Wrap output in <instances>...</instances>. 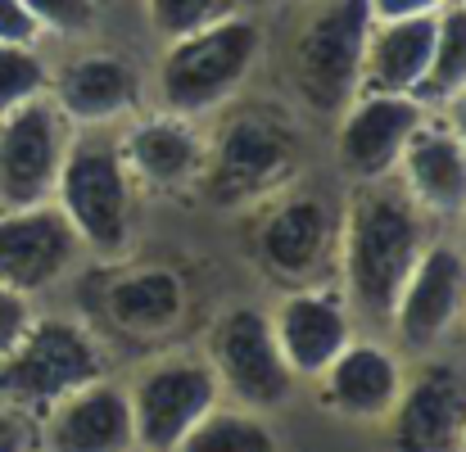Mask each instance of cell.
<instances>
[{"label":"cell","instance_id":"cell-1","mask_svg":"<svg viewBox=\"0 0 466 452\" xmlns=\"http://www.w3.org/2000/svg\"><path fill=\"white\" fill-rule=\"evenodd\" d=\"M426 249V213L390 176L362 181L344 222V281L353 307L385 326Z\"/></svg>","mask_w":466,"mask_h":452},{"label":"cell","instance_id":"cell-2","mask_svg":"<svg viewBox=\"0 0 466 452\" xmlns=\"http://www.w3.org/2000/svg\"><path fill=\"white\" fill-rule=\"evenodd\" d=\"M263 32L249 14H227L208 27L172 36L158 64V95L167 114L195 118L222 109L254 73Z\"/></svg>","mask_w":466,"mask_h":452},{"label":"cell","instance_id":"cell-3","mask_svg":"<svg viewBox=\"0 0 466 452\" xmlns=\"http://www.w3.org/2000/svg\"><path fill=\"white\" fill-rule=\"evenodd\" d=\"M376 18L367 0H321L290 45V77L304 105L339 118L362 91V59Z\"/></svg>","mask_w":466,"mask_h":452},{"label":"cell","instance_id":"cell-4","mask_svg":"<svg viewBox=\"0 0 466 452\" xmlns=\"http://www.w3.org/2000/svg\"><path fill=\"white\" fill-rule=\"evenodd\" d=\"M55 204L82 245H91L96 254H123L132 236V172L109 136L86 132L68 141Z\"/></svg>","mask_w":466,"mask_h":452},{"label":"cell","instance_id":"cell-5","mask_svg":"<svg viewBox=\"0 0 466 452\" xmlns=\"http://www.w3.org/2000/svg\"><path fill=\"white\" fill-rule=\"evenodd\" d=\"M295 163H299V146L290 123H281L268 109H240L218 127L213 146L204 150L199 186L208 190L213 204L231 208L281 190L295 176Z\"/></svg>","mask_w":466,"mask_h":452},{"label":"cell","instance_id":"cell-6","mask_svg":"<svg viewBox=\"0 0 466 452\" xmlns=\"http://www.w3.org/2000/svg\"><path fill=\"white\" fill-rule=\"evenodd\" d=\"M105 376V353L96 339L64 316H46L23 330V339L0 357V398L9 407H50L64 394Z\"/></svg>","mask_w":466,"mask_h":452},{"label":"cell","instance_id":"cell-7","mask_svg":"<svg viewBox=\"0 0 466 452\" xmlns=\"http://www.w3.org/2000/svg\"><path fill=\"white\" fill-rule=\"evenodd\" d=\"M132 435L141 452H177L186 430L218 403V376L204 357H158L132 389Z\"/></svg>","mask_w":466,"mask_h":452},{"label":"cell","instance_id":"cell-8","mask_svg":"<svg viewBox=\"0 0 466 452\" xmlns=\"http://www.w3.org/2000/svg\"><path fill=\"white\" fill-rule=\"evenodd\" d=\"M68 150V118L50 95H36L0 118V208H32L55 199Z\"/></svg>","mask_w":466,"mask_h":452},{"label":"cell","instance_id":"cell-9","mask_svg":"<svg viewBox=\"0 0 466 452\" xmlns=\"http://www.w3.org/2000/svg\"><path fill=\"white\" fill-rule=\"evenodd\" d=\"M208 367L218 385H227L254 412L281 407L295 389V371L286 367L272 335V316L263 307H231L218 321L208 344Z\"/></svg>","mask_w":466,"mask_h":452},{"label":"cell","instance_id":"cell-10","mask_svg":"<svg viewBox=\"0 0 466 452\" xmlns=\"http://www.w3.org/2000/svg\"><path fill=\"white\" fill-rule=\"evenodd\" d=\"M82 240L59 213V204H32V208H0V281L18 295H36L55 286Z\"/></svg>","mask_w":466,"mask_h":452},{"label":"cell","instance_id":"cell-11","mask_svg":"<svg viewBox=\"0 0 466 452\" xmlns=\"http://www.w3.org/2000/svg\"><path fill=\"white\" fill-rule=\"evenodd\" d=\"M426 123V105L417 95H385V91H358L353 105L339 114V163L358 181H380L399 167L403 146Z\"/></svg>","mask_w":466,"mask_h":452},{"label":"cell","instance_id":"cell-12","mask_svg":"<svg viewBox=\"0 0 466 452\" xmlns=\"http://www.w3.org/2000/svg\"><path fill=\"white\" fill-rule=\"evenodd\" d=\"M466 312V258L449 245H426L390 312L408 348L440 344Z\"/></svg>","mask_w":466,"mask_h":452},{"label":"cell","instance_id":"cell-13","mask_svg":"<svg viewBox=\"0 0 466 452\" xmlns=\"http://www.w3.org/2000/svg\"><path fill=\"white\" fill-rule=\"evenodd\" d=\"M41 448L46 452H132V403L123 385H109L105 376L64 394L46 407L41 421Z\"/></svg>","mask_w":466,"mask_h":452},{"label":"cell","instance_id":"cell-14","mask_svg":"<svg viewBox=\"0 0 466 452\" xmlns=\"http://www.w3.org/2000/svg\"><path fill=\"white\" fill-rule=\"evenodd\" d=\"M466 430V389L449 367H426L390 407L394 452H458Z\"/></svg>","mask_w":466,"mask_h":452},{"label":"cell","instance_id":"cell-15","mask_svg":"<svg viewBox=\"0 0 466 452\" xmlns=\"http://www.w3.org/2000/svg\"><path fill=\"white\" fill-rule=\"evenodd\" d=\"M50 86H55L59 114L82 127H105L123 118L127 109H137L141 100V73L114 50L73 55L59 68V77H50Z\"/></svg>","mask_w":466,"mask_h":452},{"label":"cell","instance_id":"cell-16","mask_svg":"<svg viewBox=\"0 0 466 452\" xmlns=\"http://www.w3.org/2000/svg\"><path fill=\"white\" fill-rule=\"evenodd\" d=\"M254 245H258V258L272 276L304 281L326 263V254L335 245V222H330L321 199L290 195V199H281L263 213Z\"/></svg>","mask_w":466,"mask_h":452},{"label":"cell","instance_id":"cell-17","mask_svg":"<svg viewBox=\"0 0 466 452\" xmlns=\"http://www.w3.org/2000/svg\"><path fill=\"white\" fill-rule=\"evenodd\" d=\"M204 136L190 127V118L181 114H155V118H141L127 136H123V163L137 181L158 186V190H186L199 181L204 172Z\"/></svg>","mask_w":466,"mask_h":452},{"label":"cell","instance_id":"cell-18","mask_svg":"<svg viewBox=\"0 0 466 452\" xmlns=\"http://www.w3.org/2000/svg\"><path fill=\"white\" fill-rule=\"evenodd\" d=\"M272 335H277V348L295 376H321L339 357V348L353 339L349 312L330 295H317V290H299L281 303L272 316Z\"/></svg>","mask_w":466,"mask_h":452},{"label":"cell","instance_id":"cell-19","mask_svg":"<svg viewBox=\"0 0 466 452\" xmlns=\"http://www.w3.org/2000/svg\"><path fill=\"white\" fill-rule=\"evenodd\" d=\"M394 172H403V190L421 213H466V146L449 127L421 123Z\"/></svg>","mask_w":466,"mask_h":452},{"label":"cell","instance_id":"cell-20","mask_svg":"<svg viewBox=\"0 0 466 452\" xmlns=\"http://www.w3.org/2000/svg\"><path fill=\"white\" fill-rule=\"evenodd\" d=\"M403 389V371L399 362L380 348V344H344L339 357L321 371V394L326 403L349 417V421H380L390 417L394 398Z\"/></svg>","mask_w":466,"mask_h":452},{"label":"cell","instance_id":"cell-21","mask_svg":"<svg viewBox=\"0 0 466 452\" xmlns=\"http://www.w3.org/2000/svg\"><path fill=\"white\" fill-rule=\"evenodd\" d=\"M435 50V14L421 18H390L376 23L367 36V59H362V91H385V95H417Z\"/></svg>","mask_w":466,"mask_h":452},{"label":"cell","instance_id":"cell-22","mask_svg":"<svg viewBox=\"0 0 466 452\" xmlns=\"http://www.w3.org/2000/svg\"><path fill=\"white\" fill-rule=\"evenodd\" d=\"M105 312L123 335H167L186 312V286L172 267H137L105 290Z\"/></svg>","mask_w":466,"mask_h":452},{"label":"cell","instance_id":"cell-23","mask_svg":"<svg viewBox=\"0 0 466 452\" xmlns=\"http://www.w3.org/2000/svg\"><path fill=\"white\" fill-rule=\"evenodd\" d=\"M177 452H277V435L254 417V412H240V407H208L190 430L186 439L177 444Z\"/></svg>","mask_w":466,"mask_h":452},{"label":"cell","instance_id":"cell-24","mask_svg":"<svg viewBox=\"0 0 466 452\" xmlns=\"http://www.w3.org/2000/svg\"><path fill=\"white\" fill-rule=\"evenodd\" d=\"M466 86V9L453 5L444 14H435V50H431V68L417 86L421 105H449Z\"/></svg>","mask_w":466,"mask_h":452},{"label":"cell","instance_id":"cell-25","mask_svg":"<svg viewBox=\"0 0 466 452\" xmlns=\"http://www.w3.org/2000/svg\"><path fill=\"white\" fill-rule=\"evenodd\" d=\"M50 91V68L36 45H0V118Z\"/></svg>","mask_w":466,"mask_h":452},{"label":"cell","instance_id":"cell-26","mask_svg":"<svg viewBox=\"0 0 466 452\" xmlns=\"http://www.w3.org/2000/svg\"><path fill=\"white\" fill-rule=\"evenodd\" d=\"M227 14H236V0H146V18L163 41L208 27Z\"/></svg>","mask_w":466,"mask_h":452},{"label":"cell","instance_id":"cell-27","mask_svg":"<svg viewBox=\"0 0 466 452\" xmlns=\"http://www.w3.org/2000/svg\"><path fill=\"white\" fill-rule=\"evenodd\" d=\"M23 5L32 9L41 32L55 36H86L100 18V0H23Z\"/></svg>","mask_w":466,"mask_h":452},{"label":"cell","instance_id":"cell-28","mask_svg":"<svg viewBox=\"0 0 466 452\" xmlns=\"http://www.w3.org/2000/svg\"><path fill=\"white\" fill-rule=\"evenodd\" d=\"M27 326H32V303H27V295H18V290H9L0 281V357L23 339Z\"/></svg>","mask_w":466,"mask_h":452},{"label":"cell","instance_id":"cell-29","mask_svg":"<svg viewBox=\"0 0 466 452\" xmlns=\"http://www.w3.org/2000/svg\"><path fill=\"white\" fill-rule=\"evenodd\" d=\"M41 41V23L32 18V9L23 0H0V45H36Z\"/></svg>","mask_w":466,"mask_h":452},{"label":"cell","instance_id":"cell-30","mask_svg":"<svg viewBox=\"0 0 466 452\" xmlns=\"http://www.w3.org/2000/svg\"><path fill=\"white\" fill-rule=\"evenodd\" d=\"M36 430L23 417V407H0V452H32Z\"/></svg>","mask_w":466,"mask_h":452},{"label":"cell","instance_id":"cell-31","mask_svg":"<svg viewBox=\"0 0 466 452\" xmlns=\"http://www.w3.org/2000/svg\"><path fill=\"white\" fill-rule=\"evenodd\" d=\"M371 5V18L376 23H390V18H421V14H440L444 0H367Z\"/></svg>","mask_w":466,"mask_h":452},{"label":"cell","instance_id":"cell-32","mask_svg":"<svg viewBox=\"0 0 466 452\" xmlns=\"http://www.w3.org/2000/svg\"><path fill=\"white\" fill-rule=\"evenodd\" d=\"M449 132H453V136L466 146V86L453 95V100H449Z\"/></svg>","mask_w":466,"mask_h":452},{"label":"cell","instance_id":"cell-33","mask_svg":"<svg viewBox=\"0 0 466 452\" xmlns=\"http://www.w3.org/2000/svg\"><path fill=\"white\" fill-rule=\"evenodd\" d=\"M458 452H466V430H462V444H458Z\"/></svg>","mask_w":466,"mask_h":452},{"label":"cell","instance_id":"cell-34","mask_svg":"<svg viewBox=\"0 0 466 452\" xmlns=\"http://www.w3.org/2000/svg\"><path fill=\"white\" fill-rule=\"evenodd\" d=\"M453 5H462V9H466V0H453Z\"/></svg>","mask_w":466,"mask_h":452},{"label":"cell","instance_id":"cell-35","mask_svg":"<svg viewBox=\"0 0 466 452\" xmlns=\"http://www.w3.org/2000/svg\"><path fill=\"white\" fill-rule=\"evenodd\" d=\"M462 316H466V312H462Z\"/></svg>","mask_w":466,"mask_h":452}]
</instances>
